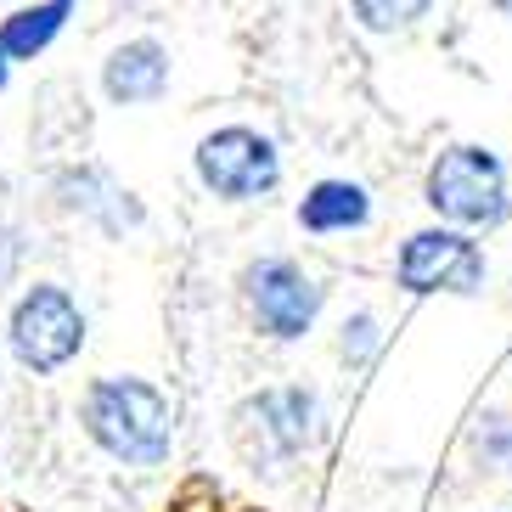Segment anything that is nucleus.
Returning a JSON list of instances; mask_svg holds the SVG:
<instances>
[{
	"label": "nucleus",
	"instance_id": "423d86ee",
	"mask_svg": "<svg viewBox=\"0 0 512 512\" xmlns=\"http://www.w3.org/2000/svg\"><path fill=\"white\" fill-rule=\"evenodd\" d=\"M85 332H91V321L62 282H29L6 310V349L34 377H51L68 361H79Z\"/></svg>",
	"mask_w": 512,
	"mask_h": 512
},
{
	"label": "nucleus",
	"instance_id": "9d476101",
	"mask_svg": "<svg viewBox=\"0 0 512 512\" xmlns=\"http://www.w3.org/2000/svg\"><path fill=\"white\" fill-rule=\"evenodd\" d=\"M293 220H299L304 237H355L377 220V197L355 175H321L293 203Z\"/></svg>",
	"mask_w": 512,
	"mask_h": 512
},
{
	"label": "nucleus",
	"instance_id": "0eeeda50",
	"mask_svg": "<svg viewBox=\"0 0 512 512\" xmlns=\"http://www.w3.org/2000/svg\"><path fill=\"white\" fill-rule=\"evenodd\" d=\"M237 439L254 462H299L327 439V406L310 383H271L237 406Z\"/></svg>",
	"mask_w": 512,
	"mask_h": 512
},
{
	"label": "nucleus",
	"instance_id": "4468645a",
	"mask_svg": "<svg viewBox=\"0 0 512 512\" xmlns=\"http://www.w3.org/2000/svg\"><path fill=\"white\" fill-rule=\"evenodd\" d=\"M467 451L490 473H512V411H479L467 428Z\"/></svg>",
	"mask_w": 512,
	"mask_h": 512
},
{
	"label": "nucleus",
	"instance_id": "f257e3e1",
	"mask_svg": "<svg viewBox=\"0 0 512 512\" xmlns=\"http://www.w3.org/2000/svg\"><path fill=\"white\" fill-rule=\"evenodd\" d=\"M79 422H85L96 451L124 467H164L169 451H175V406L147 377L130 372L96 377L79 400Z\"/></svg>",
	"mask_w": 512,
	"mask_h": 512
},
{
	"label": "nucleus",
	"instance_id": "1a4fd4ad",
	"mask_svg": "<svg viewBox=\"0 0 512 512\" xmlns=\"http://www.w3.org/2000/svg\"><path fill=\"white\" fill-rule=\"evenodd\" d=\"M51 192H57V209L62 214L91 220V226H102L107 237H124V231H136L141 220H147L141 197L130 192V186L113 181L102 164H68V169H57Z\"/></svg>",
	"mask_w": 512,
	"mask_h": 512
},
{
	"label": "nucleus",
	"instance_id": "20e7f679",
	"mask_svg": "<svg viewBox=\"0 0 512 512\" xmlns=\"http://www.w3.org/2000/svg\"><path fill=\"white\" fill-rule=\"evenodd\" d=\"M484 282H490V259H484L479 231L434 220V226H417L394 242V287L406 299H434V293L479 299Z\"/></svg>",
	"mask_w": 512,
	"mask_h": 512
},
{
	"label": "nucleus",
	"instance_id": "7ed1b4c3",
	"mask_svg": "<svg viewBox=\"0 0 512 512\" xmlns=\"http://www.w3.org/2000/svg\"><path fill=\"white\" fill-rule=\"evenodd\" d=\"M192 175L197 186L214 197V203H265V197L282 192V175H287V158H282V141L259 124H214L203 130L192 147Z\"/></svg>",
	"mask_w": 512,
	"mask_h": 512
},
{
	"label": "nucleus",
	"instance_id": "39448f33",
	"mask_svg": "<svg viewBox=\"0 0 512 512\" xmlns=\"http://www.w3.org/2000/svg\"><path fill=\"white\" fill-rule=\"evenodd\" d=\"M242 310L254 321L259 338L271 344H304L327 310V287L316 271H304L293 254H259L242 265Z\"/></svg>",
	"mask_w": 512,
	"mask_h": 512
},
{
	"label": "nucleus",
	"instance_id": "f3484780",
	"mask_svg": "<svg viewBox=\"0 0 512 512\" xmlns=\"http://www.w3.org/2000/svg\"><path fill=\"white\" fill-rule=\"evenodd\" d=\"M490 6H496V17H507V23H512V0H490Z\"/></svg>",
	"mask_w": 512,
	"mask_h": 512
},
{
	"label": "nucleus",
	"instance_id": "f03ea898",
	"mask_svg": "<svg viewBox=\"0 0 512 512\" xmlns=\"http://www.w3.org/2000/svg\"><path fill=\"white\" fill-rule=\"evenodd\" d=\"M422 203L462 231H496L512 220V164L490 141H445L422 169Z\"/></svg>",
	"mask_w": 512,
	"mask_h": 512
},
{
	"label": "nucleus",
	"instance_id": "9b49d317",
	"mask_svg": "<svg viewBox=\"0 0 512 512\" xmlns=\"http://www.w3.org/2000/svg\"><path fill=\"white\" fill-rule=\"evenodd\" d=\"M74 12H79V0H29V6H17V12L0 17V51L12 62L46 57L62 40V29L74 23Z\"/></svg>",
	"mask_w": 512,
	"mask_h": 512
},
{
	"label": "nucleus",
	"instance_id": "f8f14e48",
	"mask_svg": "<svg viewBox=\"0 0 512 512\" xmlns=\"http://www.w3.org/2000/svg\"><path fill=\"white\" fill-rule=\"evenodd\" d=\"M439 12V0H349V23L372 40H406L428 17Z\"/></svg>",
	"mask_w": 512,
	"mask_h": 512
},
{
	"label": "nucleus",
	"instance_id": "2eb2a0df",
	"mask_svg": "<svg viewBox=\"0 0 512 512\" xmlns=\"http://www.w3.org/2000/svg\"><path fill=\"white\" fill-rule=\"evenodd\" d=\"M23 254H29V242L17 226H0V287H12L17 271H23Z\"/></svg>",
	"mask_w": 512,
	"mask_h": 512
},
{
	"label": "nucleus",
	"instance_id": "a211bd4d",
	"mask_svg": "<svg viewBox=\"0 0 512 512\" xmlns=\"http://www.w3.org/2000/svg\"><path fill=\"white\" fill-rule=\"evenodd\" d=\"M507 372H512V355H507Z\"/></svg>",
	"mask_w": 512,
	"mask_h": 512
},
{
	"label": "nucleus",
	"instance_id": "dca6fc26",
	"mask_svg": "<svg viewBox=\"0 0 512 512\" xmlns=\"http://www.w3.org/2000/svg\"><path fill=\"white\" fill-rule=\"evenodd\" d=\"M12 68H17V62L6 57V51H0V96H6V85H12Z\"/></svg>",
	"mask_w": 512,
	"mask_h": 512
},
{
	"label": "nucleus",
	"instance_id": "ddd939ff",
	"mask_svg": "<svg viewBox=\"0 0 512 512\" xmlns=\"http://www.w3.org/2000/svg\"><path fill=\"white\" fill-rule=\"evenodd\" d=\"M383 344H389V332H383V316H377L372 304H355V310L338 321V361H344L349 372H372Z\"/></svg>",
	"mask_w": 512,
	"mask_h": 512
},
{
	"label": "nucleus",
	"instance_id": "6e6552de",
	"mask_svg": "<svg viewBox=\"0 0 512 512\" xmlns=\"http://www.w3.org/2000/svg\"><path fill=\"white\" fill-rule=\"evenodd\" d=\"M96 85H102L107 107H152L164 102L169 85H175V57H169V46L158 34H130V40H119L102 57Z\"/></svg>",
	"mask_w": 512,
	"mask_h": 512
}]
</instances>
